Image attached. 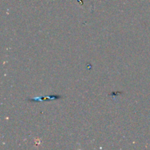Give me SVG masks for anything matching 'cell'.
Here are the masks:
<instances>
[{"label":"cell","instance_id":"cell-1","mask_svg":"<svg viewBox=\"0 0 150 150\" xmlns=\"http://www.w3.org/2000/svg\"><path fill=\"white\" fill-rule=\"evenodd\" d=\"M60 98V96H50V97H41V98H35L33 100H29L30 101L34 100V101H42V100H54V99H58Z\"/></svg>","mask_w":150,"mask_h":150}]
</instances>
